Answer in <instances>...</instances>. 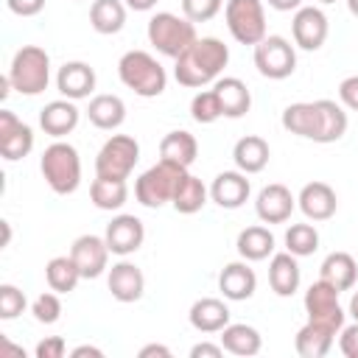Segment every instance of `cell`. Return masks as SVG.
I'll list each match as a JSON object with an SVG mask.
<instances>
[{"instance_id":"obj_14","label":"cell","mask_w":358,"mask_h":358,"mask_svg":"<svg viewBox=\"0 0 358 358\" xmlns=\"http://www.w3.org/2000/svg\"><path fill=\"white\" fill-rule=\"evenodd\" d=\"M70 257L76 260L78 271L84 280H95L106 271V260H109V246L106 238L101 235H81L73 241L70 246Z\"/></svg>"},{"instance_id":"obj_20","label":"cell","mask_w":358,"mask_h":358,"mask_svg":"<svg viewBox=\"0 0 358 358\" xmlns=\"http://www.w3.org/2000/svg\"><path fill=\"white\" fill-rule=\"evenodd\" d=\"M106 285H109V294L117 302H137L143 296V291H145V277L134 263L120 260V263H115L109 268Z\"/></svg>"},{"instance_id":"obj_45","label":"cell","mask_w":358,"mask_h":358,"mask_svg":"<svg viewBox=\"0 0 358 358\" xmlns=\"http://www.w3.org/2000/svg\"><path fill=\"white\" fill-rule=\"evenodd\" d=\"M338 98L347 109L358 112V76H347L341 84H338Z\"/></svg>"},{"instance_id":"obj_2","label":"cell","mask_w":358,"mask_h":358,"mask_svg":"<svg viewBox=\"0 0 358 358\" xmlns=\"http://www.w3.org/2000/svg\"><path fill=\"white\" fill-rule=\"evenodd\" d=\"M117 76L123 87H129L140 98H157L165 92L168 84L165 67L145 50H126L117 62Z\"/></svg>"},{"instance_id":"obj_42","label":"cell","mask_w":358,"mask_h":358,"mask_svg":"<svg viewBox=\"0 0 358 358\" xmlns=\"http://www.w3.org/2000/svg\"><path fill=\"white\" fill-rule=\"evenodd\" d=\"M224 0H182V14L190 22H207L221 11Z\"/></svg>"},{"instance_id":"obj_51","label":"cell","mask_w":358,"mask_h":358,"mask_svg":"<svg viewBox=\"0 0 358 358\" xmlns=\"http://www.w3.org/2000/svg\"><path fill=\"white\" fill-rule=\"evenodd\" d=\"M126 3V8H131V11H151L154 6H157V0H123Z\"/></svg>"},{"instance_id":"obj_29","label":"cell","mask_w":358,"mask_h":358,"mask_svg":"<svg viewBox=\"0 0 358 358\" xmlns=\"http://www.w3.org/2000/svg\"><path fill=\"white\" fill-rule=\"evenodd\" d=\"M268 157H271V148L257 134L241 137L235 143V148H232V159H235L238 171H243V173H260L268 165Z\"/></svg>"},{"instance_id":"obj_34","label":"cell","mask_w":358,"mask_h":358,"mask_svg":"<svg viewBox=\"0 0 358 358\" xmlns=\"http://www.w3.org/2000/svg\"><path fill=\"white\" fill-rule=\"evenodd\" d=\"M90 199L98 210H120L129 199V185H126V179L95 176L90 185Z\"/></svg>"},{"instance_id":"obj_27","label":"cell","mask_w":358,"mask_h":358,"mask_svg":"<svg viewBox=\"0 0 358 358\" xmlns=\"http://www.w3.org/2000/svg\"><path fill=\"white\" fill-rule=\"evenodd\" d=\"M196 154H199V143L190 131L185 129H176V131H168L162 140H159V159L165 162H173L179 168H190L196 162Z\"/></svg>"},{"instance_id":"obj_46","label":"cell","mask_w":358,"mask_h":358,"mask_svg":"<svg viewBox=\"0 0 358 358\" xmlns=\"http://www.w3.org/2000/svg\"><path fill=\"white\" fill-rule=\"evenodd\" d=\"M6 6L17 17H34L45 8V0H6Z\"/></svg>"},{"instance_id":"obj_22","label":"cell","mask_w":358,"mask_h":358,"mask_svg":"<svg viewBox=\"0 0 358 358\" xmlns=\"http://www.w3.org/2000/svg\"><path fill=\"white\" fill-rule=\"evenodd\" d=\"M190 324L199 330V333H221L227 324H229V308L224 299H215V296H201L190 305V313H187Z\"/></svg>"},{"instance_id":"obj_4","label":"cell","mask_w":358,"mask_h":358,"mask_svg":"<svg viewBox=\"0 0 358 358\" xmlns=\"http://www.w3.org/2000/svg\"><path fill=\"white\" fill-rule=\"evenodd\" d=\"M11 87L20 95H39L50 81V56L39 45H22L8 64Z\"/></svg>"},{"instance_id":"obj_40","label":"cell","mask_w":358,"mask_h":358,"mask_svg":"<svg viewBox=\"0 0 358 358\" xmlns=\"http://www.w3.org/2000/svg\"><path fill=\"white\" fill-rule=\"evenodd\" d=\"M31 313H34V319H36L39 324H53V322H59V316H62V299H59V294H56V291L39 294V296L34 299V305H31Z\"/></svg>"},{"instance_id":"obj_10","label":"cell","mask_w":358,"mask_h":358,"mask_svg":"<svg viewBox=\"0 0 358 358\" xmlns=\"http://www.w3.org/2000/svg\"><path fill=\"white\" fill-rule=\"evenodd\" d=\"M338 294L330 282L324 280H316L308 291H305V313H308V322H316L333 333H341L344 327V308L338 305Z\"/></svg>"},{"instance_id":"obj_1","label":"cell","mask_w":358,"mask_h":358,"mask_svg":"<svg viewBox=\"0 0 358 358\" xmlns=\"http://www.w3.org/2000/svg\"><path fill=\"white\" fill-rule=\"evenodd\" d=\"M173 78L182 87L201 90L207 84H215L229 62V48L215 39V36H201L196 39L182 56L173 59Z\"/></svg>"},{"instance_id":"obj_39","label":"cell","mask_w":358,"mask_h":358,"mask_svg":"<svg viewBox=\"0 0 358 358\" xmlns=\"http://www.w3.org/2000/svg\"><path fill=\"white\" fill-rule=\"evenodd\" d=\"M190 117L196 123H215L218 117H224V109H221V101L215 95V90H201L193 95L190 101Z\"/></svg>"},{"instance_id":"obj_23","label":"cell","mask_w":358,"mask_h":358,"mask_svg":"<svg viewBox=\"0 0 358 358\" xmlns=\"http://www.w3.org/2000/svg\"><path fill=\"white\" fill-rule=\"evenodd\" d=\"M299 263H296V255H291L288 249L285 252H277L271 255V263H268V285L277 296H291L296 288H299Z\"/></svg>"},{"instance_id":"obj_17","label":"cell","mask_w":358,"mask_h":358,"mask_svg":"<svg viewBox=\"0 0 358 358\" xmlns=\"http://www.w3.org/2000/svg\"><path fill=\"white\" fill-rule=\"evenodd\" d=\"M296 204H299L302 215L310 218V221H327V218H333L336 210H338L336 190H333L327 182H308V185L299 190Z\"/></svg>"},{"instance_id":"obj_53","label":"cell","mask_w":358,"mask_h":358,"mask_svg":"<svg viewBox=\"0 0 358 358\" xmlns=\"http://www.w3.org/2000/svg\"><path fill=\"white\" fill-rule=\"evenodd\" d=\"M347 8H350L352 17H358V0H347Z\"/></svg>"},{"instance_id":"obj_47","label":"cell","mask_w":358,"mask_h":358,"mask_svg":"<svg viewBox=\"0 0 358 358\" xmlns=\"http://www.w3.org/2000/svg\"><path fill=\"white\" fill-rule=\"evenodd\" d=\"M221 355H224V347L221 344H207V341H201L190 350V358H221Z\"/></svg>"},{"instance_id":"obj_48","label":"cell","mask_w":358,"mask_h":358,"mask_svg":"<svg viewBox=\"0 0 358 358\" xmlns=\"http://www.w3.org/2000/svg\"><path fill=\"white\" fill-rule=\"evenodd\" d=\"M151 355H162V358H171V350L165 344H145L140 350V358H151Z\"/></svg>"},{"instance_id":"obj_5","label":"cell","mask_w":358,"mask_h":358,"mask_svg":"<svg viewBox=\"0 0 358 358\" xmlns=\"http://www.w3.org/2000/svg\"><path fill=\"white\" fill-rule=\"evenodd\" d=\"M148 42L168 59L182 56L199 36H196V22H190L187 17L171 14V11H157L148 20Z\"/></svg>"},{"instance_id":"obj_18","label":"cell","mask_w":358,"mask_h":358,"mask_svg":"<svg viewBox=\"0 0 358 358\" xmlns=\"http://www.w3.org/2000/svg\"><path fill=\"white\" fill-rule=\"evenodd\" d=\"M56 90L70 101L90 98L95 90V70L87 62H64L56 73Z\"/></svg>"},{"instance_id":"obj_19","label":"cell","mask_w":358,"mask_h":358,"mask_svg":"<svg viewBox=\"0 0 358 358\" xmlns=\"http://www.w3.org/2000/svg\"><path fill=\"white\" fill-rule=\"evenodd\" d=\"M255 288H257V274H255V268H249L246 260L227 263L218 274V291L232 302L249 299L255 294Z\"/></svg>"},{"instance_id":"obj_7","label":"cell","mask_w":358,"mask_h":358,"mask_svg":"<svg viewBox=\"0 0 358 358\" xmlns=\"http://www.w3.org/2000/svg\"><path fill=\"white\" fill-rule=\"evenodd\" d=\"M224 17H227V28L232 39L241 45H257L266 36L263 0H227Z\"/></svg>"},{"instance_id":"obj_16","label":"cell","mask_w":358,"mask_h":358,"mask_svg":"<svg viewBox=\"0 0 358 358\" xmlns=\"http://www.w3.org/2000/svg\"><path fill=\"white\" fill-rule=\"evenodd\" d=\"M252 185L243 171H221L210 185V199L224 210H238L246 204Z\"/></svg>"},{"instance_id":"obj_28","label":"cell","mask_w":358,"mask_h":358,"mask_svg":"<svg viewBox=\"0 0 358 358\" xmlns=\"http://www.w3.org/2000/svg\"><path fill=\"white\" fill-rule=\"evenodd\" d=\"M87 117H90V123H92L95 129L115 131V129L123 126V120H126V103H123V98L109 95V92L95 95V98L90 101V106H87Z\"/></svg>"},{"instance_id":"obj_3","label":"cell","mask_w":358,"mask_h":358,"mask_svg":"<svg viewBox=\"0 0 358 358\" xmlns=\"http://www.w3.org/2000/svg\"><path fill=\"white\" fill-rule=\"evenodd\" d=\"M39 171H42L45 182H48V187L53 193H59V196H70L81 185V157L64 140H56L42 151Z\"/></svg>"},{"instance_id":"obj_54","label":"cell","mask_w":358,"mask_h":358,"mask_svg":"<svg viewBox=\"0 0 358 358\" xmlns=\"http://www.w3.org/2000/svg\"><path fill=\"white\" fill-rule=\"evenodd\" d=\"M319 3H324V6H330V3H336V0H319Z\"/></svg>"},{"instance_id":"obj_9","label":"cell","mask_w":358,"mask_h":358,"mask_svg":"<svg viewBox=\"0 0 358 358\" xmlns=\"http://www.w3.org/2000/svg\"><path fill=\"white\" fill-rule=\"evenodd\" d=\"M255 67L263 78L271 81H282L296 70V50L285 36L277 34H266L257 45H255Z\"/></svg>"},{"instance_id":"obj_12","label":"cell","mask_w":358,"mask_h":358,"mask_svg":"<svg viewBox=\"0 0 358 358\" xmlns=\"http://www.w3.org/2000/svg\"><path fill=\"white\" fill-rule=\"evenodd\" d=\"M34 148V129L28 123H22L14 112L3 109L0 112V154L8 162H17L22 157H28Z\"/></svg>"},{"instance_id":"obj_15","label":"cell","mask_w":358,"mask_h":358,"mask_svg":"<svg viewBox=\"0 0 358 358\" xmlns=\"http://www.w3.org/2000/svg\"><path fill=\"white\" fill-rule=\"evenodd\" d=\"M294 207H296V199L280 182L266 185L257 193V199H255V213H257V218L263 224H282V221H288L291 213H294Z\"/></svg>"},{"instance_id":"obj_41","label":"cell","mask_w":358,"mask_h":358,"mask_svg":"<svg viewBox=\"0 0 358 358\" xmlns=\"http://www.w3.org/2000/svg\"><path fill=\"white\" fill-rule=\"evenodd\" d=\"M22 310H25V294L17 285L3 282L0 285V319H17Z\"/></svg>"},{"instance_id":"obj_11","label":"cell","mask_w":358,"mask_h":358,"mask_svg":"<svg viewBox=\"0 0 358 358\" xmlns=\"http://www.w3.org/2000/svg\"><path fill=\"white\" fill-rule=\"evenodd\" d=\"M291 36L294 45L302 50H319L327 39V17L316 6H302L294 11L291 20Z\"/></svg>"},{"instance_id":"obj_8","label":"cell","mask_w":358,"mask_h":358,"mask_svg":"<svg viewBox=\"0 0 358 358\" xmlns=\"http://www.w3.org/2000/svg\"><path fill=\"white\" fill-rule=\"evenodd\" d=\"M137 159H140V143L129 134H112L95 157V176L129 179Z\"/></svg>"},{"instance_id":"obj_35","label":"cell","mask_w":358,"mask_h":358,"mask_svg":"<svg viewBox=\"0 0 358 358\" xmlns=\"http://www.w3.org/2000/svg\"><path fill=\"white\" fill-rule=\"evenodd\" d=\"M45 280H48L50 291H56V294H70V291H76L78 280H84V277H81V271H78V266H76V260H73L70 255H59V257H50V260H48V266H45Z\"/></svg>"},{"instance_id":"obj_43","label":"cell","mask_w":358,"mask_h":358,"mask_svg":"<svg viewBox=\"0 0 358 358\" xmlns=\"http://www.w3.org/2000/svg\"><path fill=\"white\" fill-rule=\"evenodd\" d=\"M338 350H341V355H347V358H358V322L341 327Z\"/></svg>"},{"instance_id":"obj_13","label":"cell","mask_w":358,"mask_h":358,"mask_svg":"<svg viewBox=\"0 0 358 358\" xmlns=\"http://www.w3.org/2000/svg\"><path fill=\"white\" fill-rule=\"evenodd\" d=\"M103 238H106V246H109L112 255L126 257V255H131V252H137V249L143 246V241H145V227H143V221H140L137 215L120 213V215H115V218L106 224Z\"/></svg>"},{"instance_id":"obj_25","label":"cell","mask_w":358,"mask_h":358,"mask_svg":"<svg viewBox=\"0 0 358 358\" xmlns=\"http://www.w3.org/2000/svg\"><path fill=\"white\" fill-rule=\"evenodd\" d=\"M218 101H221V109H224V117H243L252 106V92L249 87L235 78V76H224L213 84Z\"/></svg>"},{"instance_id":"obj_37","label":"cell","mask_w":358,"mask_h":358,"mask_svg":"<svg viewBox=\"0 0 358 358\" xmlns=\"http://www.w3.org/2000/svg\"><path fill=\"white\" fill-rule=\"evenodd\" d=\"M260 333L252 327V324H227L221 330V347L232 355H257L260 352Z\"/></svg>"},{"instance_id":"obj_50","label":"cell","mask_w":358,"mask_h":358,"mask_svg":"<svg viewBox=\"0 0 358 358\" xmlns=\"http://www.w3.org/2000/svg\"><path fill=\"white\" fill-rule=\"evenodd\" d=\"M70 355H73V358H84V355H90V358H103V352H101L98 347H90V344H81V347H76Z\"/></svg>"},{"instance_id":"obj_32","label":"cell","mask_w":358,"mask_h":358,"mask_svg":"<svg viewBox=\"0 0 358 358\" xmlns=\"http://www.w3.org/2000/svg\"><path fill=\"white\" fill-rule=\"evenodd\" d=\"M90 25L103 36L117 34L126 25V3L123 0H92Z\"/></svg>"},{"instance_id":"obj_52","label":"cell","mask_w":358,"mask_h":358,"mask_svg":"<svg viewBox=\"0 0 358 358\" xmlns=\"http://www.w3.org/2000/svg\"><path fill=\"white\" fill-rule=\"evenodd\" d=\"M350 316L358 322V291L352 294V299H350Z\"/></svg>"},{"instance_id":"obj_30","label":"cell","mask_w":358,"mask_h":358,"mask_svg":"<svg viewBox=\"0 0 358 358\" xmlns=\"http://www.w3.org/2000/svg\"><path fill=\"white\" fill-rule=\"evenodd\" d=\"M207 196H210V190L204 187V182L199 176H193L190 171H185L179 185H176V190H173V201L171 204H173L176 213L193 215V213H199L207 204Z\"/></svg>"},{"instance_id":"obj_44","label":"cell","mask_w":358,"mask_h":358,"mask_svg":"<svg viewBox=\"0 0 358 358\" xmlns=\"http://www.w3.org/2000/svg\"><path fill=\"white\" fill-rule=\"evenodd\" d=\"M67 352V344L62 336H48L36 344V358H62Z\"/></svg>"},{"instance_id":"obj_36","label":"cell","mask_w":358,"mask_h":358,"mask_svg":"<svg viewBox=\"0 0 358 358\" xmlns=\"http://www.w3.org/2000/svg\"><path fill=\"white\" fill-rule=\"evenodd\" d=\"M316 106H319V137H316V143L341 140L344 131H347V112L330 98H319Z\"/></svg>"},{"instance_id":"obj_26","label":"cell","mask_w":358,"mask_h":358,"mask_svg":"<svg viewBox=\"0 0 358 358\" xmlns=\"http://www.w3.org/2000/svg\"><path fill=\"white\" fill-rule=\"evenodd\" d=\"M282 129L296 134V137H305V140H313L319 137V106L316 101L308 103V101H299V103H288L282 109Z\"/></svg>"},{"instance_id":"obj_24","label":"cell","mask_w":358,"mask_h":358,"mask_svg":"<svg viewBox=\"0 0 358 358\" xmlns=\"http://www.w3.org/2000/svg\"><path fill=\"white\" fill-rule=\"evenodd\" d=\"M319 280L330 282L336 291H347L358 280V263L350 252H330L319 266Z\"/></svg>"},{"instance_id":"obj_38","label":"cell","mask_w":358,"mask_h":358,"mask_svg":"<svg viewBox=\"0 0 358 358\" xmlns=\"http://www.w3.org/2000/svg\"><path fill=\"white\" fill-rule=\"evenodd\" d=\"M285 249L296 257H308L319 249V232L310 224H291L285 229Z\"/></svg>"},{"instance_id":"obj_6","label":"cell","mask_w":358,"mask_h":358,"mask_svg":"<svg viewBox=\"0 0 358 358\" xmlns=\"http://www.w3.org/2000/svg\"><path fill=\"white\" fill-rule=\"evenodd\" d=\"M182 173H185V168L159 159L157 165H151L148 171H143L137 176V182H134V199L143 207H151V210L173 201V190H176Z\"/></svg>"},{"instance_id":"obj_33","label":"cell","mask_w":358,"mask_h":358,"mask_svg":"<svg viewBox=\"0 0 358 358\" xmlns=\"http://www.w3.org/2000/svg\"><path fill=\"white\" fill-rule=\"evenodd\" d=\"M333 338H336L333 330H327V327H322L316 322H308L305 327H299V333L294 338V347H296V352L302 358H322V355L330 352Z\"/></svg>"},{"instance_id":"obj_21","label":"cell","mask_w":358,"mask_h":358,"mask_svg":"<svg viewBox=\"0 0 358 358\" xmlns=\"http://www.w3.org/2000/svg\"><path fill=\"white\" fill-rule=\"evenodd\" d=\"M78 117H81V109L76 106V101L59 98V101L45 103V109L39 112V126H42L45 134H50V137L59 140V137L70 134L78 126Z\"/></svg>"},{"instance_id":"obj_31","label":"cell","mask_w":358,"mask_h":358,"mask_svg":"<svg viewBox=\"0 0 358 358\" xmlns=\"http://www.w3.org/2000/svg\"><path fill=\"white\" fill-rule=\"evenodd\" d=\"M235 246H238V255L243 260L257 263V260H266L274 252V235H271V229L255 224V227H246V229L238 232Z\"/></svg>"},{"instance_id":"obj_49","label":"cell","mask_w":358,"mask_h":358,"mask_svg":"<svg viewBox=\"0 0 358 358\" xmlns=\"http://www.w3.org/2000/svg\"><path fill=\"white\" fill-rule=\"evenodd\" d=\"M274 11H296L302 8V0H266Z\"/></svg>"}]
</instances>
